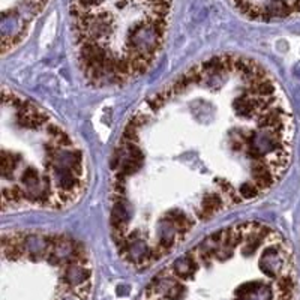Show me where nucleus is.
<instances>
[{"label": "nucleus", "instance_id": "nucleus-1", "mask_svg": "<svg viewBox=\"0 0 300 300\" xmlns=\"http://www.w3.org/2000/svg\"><path fill=\"white\" fill-rule=\"evenodd\" d=\"M288 98L258 60L218 54L147 96L111 161L110 230L119 257L149 269L215 216L266 197L291 165Z\"/></svg>", "mask_w": 300, "mask_h": 300}, {"label": "nucleus", "instance_id": "nucleus-3", "mask_svg": "<svg viewBox=\"0 0 300 300\" xmlns=\"http://www.w3.org/2000/svg\"><path fill=\"white\" fill-rule=\"evenodd\" d=\"M69 14L74 54L86 83L122 87L159 59L173 0H71Z\"/></svg>", "mask_w": 300, "mask_h": 300}, {"label": "nucleus", "instance_id": "nucleus-2", "mask_svg": "<svg viewBox=\"0 0 300 300\" xmlns=\"http://www.w3.org/2000/svg\"><path fill=\"white\" fill-rule=\"evenodd\" d=\"M86 150L47 108L3 87L0 105L2 212L66 210L87 191Z\"/></svg>", "mask_w": 300, "mask_h": 300}]
</instances>
